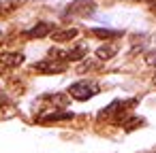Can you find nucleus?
Returning a JSON list of instances; mask_svg holds the SVG:
<instances>
[{
    "instance_id": "f257e3e1",
    "label": "nucleus",
    "mask_w": 156,
    "mask_h": 153,
    "mask_svg": "<svg viewBox=\"0 0 156 153\" xmlns=\"http://www.w3.org/2000/svg\"><path fill=\"white\" fill-rule=\"evenodd\" d=\"M98 91H101V87H98V83H96V81H92V79L77 81V83H73V85L69 87V96H71V98H75V100H79V102L90 100V98H92V96H96Z\"/></svg>"
},
{
    "instance_id": "f03ea898",
    "label": "nucleus",
    "mask_w": 156,
    "mask_h": 153,
    "mask_svg": "<svg viewBox=\"0 0 156 153\" xmlns=\"http://www.w3.org/2000/svg\"><path fill=\"white\" fill-rule=\"evenodd\" d=\"M96 13V2L94 0H73L66 7V17H90Z\"/></svg>"
},
{
    "instance_id": "7ed1b4c3",
    "label": "nucleus",
    "mask_w": 156,
    "mask_h": 153,
    "mask_svg": "<svg viewBox=\"0 0 156 153\" xmlns=\"http://www.w3.org/2000/svg\"><path fill=\"white\" fill-rule=\"evenodd\" d=\"M34 70L37 72H45V75H58V72H64L66 70V64L56 62V60H43V62H37L34 64Z\"/></svg>"
},
{
    "instance_id": "20e7f679",
    "label": "nucleus",
    "mask_w": 156,
    "mask_h": 153,
    "mask_svg": "<svg viewBox=\"0 0 156 153\" xmlns=\"http://www.w3.org/2000/svg\"><path fill=\"white\" fill-rule=\"evenodd\" d=\"M24 53L20 51H5V53H0V66H5V68H17L24 64Z\"/></svg>"
},
{
    "instance_id": "39448f33",
    "label": "nucleus",
    "mask_w": 156,
    "mask_h": 153,
    "mask_svg": "<svg viewBox=\"0 0 156 153\" xmlns=\"http://www.w3.org/2000/svg\"><path fill=\"white\" fill-rule=\"evenodd\" d=\"M51 32H54V24H49V22H39L34 28L26 30L24 34H26L28 38H43V36H49Z\"/></svg>"
},
{
    "instance_id": "423d86ee",
    "label": "nucleus",
    "mask_w": 156,
    "mask_h": 153,
    "mask_svg": "<svg viewBox=\"0 0 156 153\" xmlns=\"http://www.w3.org/2000/svg\"><path fill=\"white\" fill-rule=\"evenodd\" d=\"M77 28H66V30H54L49 36L56 41V43H69V41H73L75 36H77Z\"/></svg>"
},
{
    "instance_id": "0eeeda50",
    "label": "nucleus",
    "mask_w": 156,
    "mask_h": 153,
    "mask_svg": "<svg viewBox=\"0 0 156 153\" xmlns=\"http://www.w3.org/2000/svg\"><path fill=\"white\" fill-rule=\"evenodd\" d=\"M64 119H73V113L69 111H49L47 115H41L39 121L41 123H49V121H64Z\"/></svg>"
},
{
    "instance_id": "6e6552de",
    "label": "nucleus",
    "mask_w": 156,
    "mask_h": 153,
    "mask_svg": "<svg viewBox=\"0 0 156 153\" xmlns=\"http://www.w3.org/2000/svg\"><path fill=\"white\" fill-rule=\"evenodd\" d=\"M118 51H120V47H118V45L107 43V45H101V47L96 49V58H98V60H111Z\"/></svg>"
},
{
    "instance_id": "1a4fd4ad",
    "label": "nucleus",
    "mask_w": 156,
    "mask_h": 153,
    "mask_svg": "<svg viewBox=\"0 0 156 153\" xmlns=\"http://www.w3.org/2000/svg\"><path fill=\"white\" fill-rule=\"evenodd\" d=\"M22 5V0H0V17L2 15H9L13 11H17Z\"/></svg>"
},
{
    "instance_id": "9d476101",
    "label": "nucleus",
    "mask_w": 156,
    "mask_h": 153,
    "mask_svg": "<svg viewBox=\"0 0 156 153\" xmlns=\"http://www.w3.org/2000/svg\"><path fill=\"white\" fill-rule=\"evenodd\" d=\"M92 34L98 38H120L124 32L122 30H107V28H92Z\"/></svg>"
},
{
    "instance_id": "9b49d317",
    "label": "nucleus",
    "mask_w": 156,
    "mask_h": 153,
    "mask_svg": "<svg viewBox=\"0 0 156 153\" xmlns=\"http://www.w3.org/2000/svg\"><path fill=\"white\" fill-rule=\"evenodd\" d=\"M94 66H96V64L88 60L86 64H79V66H77V70H79V72H86V70H90V68H94Z\"/></svg>"
},
{
    "instance_id": "f8f14e48",
    "label": "nucleus",
    "mask_w": 156,
    "mask_h": 153,
    "mask_svg": "<svg viewBox=\"0 0 156 153\" xmlns=\"http://www.w3.org/2000/svg\"><path fill=\"white\" fill-rule=\"evenodd\" d=\"M145 62H147L150 66H156V51H152V53H147V55H145Z\"/></svg>"
},
{
    "instance_id": "ddd939ff",
    "label": "nucleus",
    "mask_w": 156,
    "mask_h": 153,
    "mask_svg": "<svg viewBox=\"0 0 156 153\" xmlns=\"http://www.w3.org/2000/svg\"><path fill=\"white\" fill-rule=\"evenodd\" d=\"M9 104H11V100H9L7 96H2V94H0V111H2L5 106H9Z\"/></svg>"
},
{
    "instance_id": "4468645a",
    "label": "nucleus",
    "mask_w": 156,
    "mask_h": 153,
    "mask_svg": "<svg viewBox=\"0 0 156 153\" xmlns=\"http://www.w3.org/2000/svg\"><path fill=\"white\" fill-rule=\"evenodd\" d=\"M0 43H2V32H0Z\"/></svg>"
},
{
    "instance_id": "2eb2a0df",
    "label": "nucleus",
    "mask_w": 156,
    "mask_h": 153,
    "mask_svg": "<svg viewBox=\"0 0 156 153\" xmlns=\"http://www.w3.org/2000/svg\"><path fill=\"white\" fill-rule=\"evenodd\" d=\"M150 153H156V149H154V151H150Z\"/></svg>"
}]
</instances>
